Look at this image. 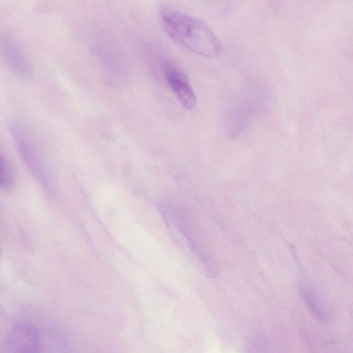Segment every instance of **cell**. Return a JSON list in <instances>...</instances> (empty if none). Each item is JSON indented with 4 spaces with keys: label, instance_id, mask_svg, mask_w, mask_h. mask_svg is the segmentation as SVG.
Wrapping results in <instances>:
<instances>
[{
    "label": "cell",
    "instance_id": "1",
    "mask_svg": "<svg viewBox=\"0 0 353 353\" xmlns=\"http://www.w3.org/2000/svg\"><path fill=\"white\" fill-rule=\"evenodd\" d=\"M159 14L163 30L184 48L205 57L221 53V42L204 21L169 7H162Z\"/></svg>",
    "mask_w": 353,
    "mask_h": 353
},
{
    "label": "cell",
    "instance_id": "2",
    "mask_svg": "<svg viewBox=\"0 0 353 353\" xmlns=\"http://www.w3.org/2000/svg\"><path fill=\"white\" fill-rule=\"evenodd\" d=\"M10 132L21 159L42 184L50 187L45 162L37 142L29 129L21 122L11 123Z\"/></svg>",
    "mask_w": 353,
    "mask_h": 353
},
{
    "label": "cell",
    "instance_id": "3",
    "mask_svg": "<svg viewBox=\"0 0 353 353\" xmlns=\"http://www.w3.org/2000/svg\"><path fill=\"white\" fill-rule=\"evenodd\" d=\"M0 54L16 76L22 79L30 76L32 66L26 54L16 38L4 30H0Z\"/></svg>",
    "mask_w": 353,
    "mask_h": 353
},
{
    "label": "cell",
    "instance_id": "4",
    "mask_svg": "<svg viewBox=\"0 0 353 353\" xmlns=\"http://www.w3.org/2000/svg\"><path fill=\"white\" fill-rule=\"evenodd\" d=\"M163 73L170 89L180 103L186 109H193L196 97L186 73L170 61L163 65Z\"/></svg>",
    "mask_w": 353,
    "mask_h": 353
},
{
    "label": "cell",
    "instance_id": "5",
    "mask_svg": "<svg viewBox=\"0 0 353 353\" xmlns=\"http://www.w3.org/2000/svg\"><path fill=\"white\" fill-rule=\"evenodd\" d=\"M8 353H39L40 341L36 327L27 321L16 323L8 339Z\"/></svg>",
    "mask_w": 353,
    "mask_h": 353
},
{
    "label": "cell",
    "instance_id": "6",
    "mask_svg": "<svg viewBox=\"0 0 353 353\" xmlns=\"http://www.w3.org/2000/svg\"><path fill=\"white\" fill-rule=\"evenodd\" d=\"M14 185V176L12 168L5 158L0 152V189L9 190Z\"/></svg>",
    "mask_w": 353,
    "mask_h": 353
},
{
    "label": "cell",
    "instance_id": "7",
    "mask_svg": "<svg viewBox=\"0 0 353 353\" xmlns=\"http://www.w3.org/2000/svg\"><path fill=\"white\" fill-rule=\"evenodd\" d=\"M302 294L307 305V307L312 312V313L321 321H325V315L323 312V309L319 305L318 301L308 289L303 288L302 290Z\"/></svg>",
    "mask_w": 353,
    "mask_h": 353
},
{
    "label": "cell",
    "instance_id": "8",
    "mask_svg": "<svg viewBox=\"0 0 353 353\" xmlns=\"http://www.w3.org/2000/svg\"><path fill=\"white\" fill-rule=\"evenodd\" d=\"M247 353H268L265 341L261 339H253L248 343Z\"/></svg>",
    "mask_w": 353,
    "mask_h": 353
},
{
    "label": "cell",
    "instance_id": "9",
    "mask_svg": "<svg viewBox=\"0 0 353 353\" xmlns=\"http://www.w3.org/2000/svg\"><path fill=\"white\" fill-rule=\"evenodd\" d=\"M0 252H1V248H0Z\"/></svg>",
    "mask_w": 353,
    "mask_h": 353
}]
</instances>
